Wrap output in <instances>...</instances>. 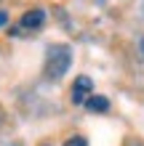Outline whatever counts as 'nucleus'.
Wrapping results in <instances>:
<instances>
[{
    "mask_svg": "<svg viewBox=\"0 0 144 146\" xmlns=\"http://www.w3.org/2000/svg\"><path fill=\"white\" fill-rule=\"evenodd\" d=\"M72 66V48L70 45H51L46 50V77L62 80Z\"/></svg>",
    "mask_w": 144,
    "mask_h": 146,
    "instance_id": "nucleus-1",
    "label": "nucleus"
},
{
    "mask_svg": "<svg viewBox=\"0 0 144 146\" xmlns=\"http://www.w3.org/2000/svg\"><path fill=\"white\" fill-rule=\"evenodd\" d=\"M91 90H94V80L86 77V74H80L78 80H75V85H72V101H75V104L88 101V93H91Z\"/></svg>",
    "mask_w": 144,
    "mask_h": 146,
    "instance_id": "nucleus-2",
    "label": "nucleus"
},
{
    "mask_svg": "<svg viewBox=\"0 0 144 146\" xmlns=\"http://www.w3.org/2000/svg\"><path fill=\"white\" fill-rule=\"evenodd\" d=\"M43 21H46V11L43 8H32V11H27L21 16V27L24 29H38Z\"/></svg>",
    "mask_w": 144,
    "mask_h": 146,
    "instance_id": "nucleus-3",
    "label": "nucleus"
},
{
    "mask_svg": "<svg viewBox=\"0 0 144 146\" xmlns=\"http://www.w3.org/2000/svg\"><path fill=\"white\" fill-rule=\"evenodd\" d=\"M86 106H88V111H107L109 109V98L107 96H88Z\"/></svg>",
    "mask_w": 144,
    "mask_h": 146,
    "instance_id": "nucleus-4",
    "label": "nucleus"
},
{
    "mask_svg": "<svg viewBox=\"0 0 144 146\" xmlns=\"http://www.w3.org/2000/svg\"><path fill=\"white\" fill-rule=\"evenodd\" d=\"M64 146H86V138H80V135H75V138H70Z\"/></svg>",
    "mask_w": 144,
    "mask_h": 146,
    "instance_id": "nucleus-5",
    "label": "nucleus"
},
{
    "mask_svg": "<svg viewBox=\"0 0 144 146\" xmlns=\"http://www.w3.org/2000/svg\"><path fill=\"white\" fill-rule=\"evenodd\" d=\"M5 21H8V16H5V11H0V27H3Z\"/></svg>",
    "mask_w": 144,
    "mask_h": 146,
    "instance_id": "nucleus-6",
    "label": "nucleus"
},
{
    "mask_svg": "<svg viewBox=\"0 0 144 146\" xmlns=\"http://www.w3.org/2000/svg\"><path fill=\"white\" fill-rule=\"evenodd\" d=\"M139 48H141V56H144V37L139 40Z\"/></svg>",
    "mask_w": 144,
    "mask_h": 146,
    "instance_id": "nucleus-7",
    "label": "nucleus"
}]
</instances>
